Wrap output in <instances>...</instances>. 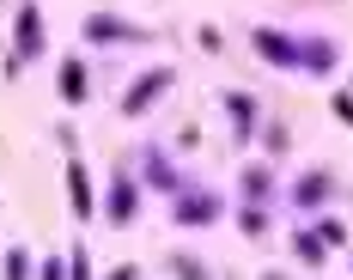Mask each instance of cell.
Returning <instances> with one entry per match:
<instances>
[{
  "instance_id": "obj_8",
  "label": "cell",
  "mask_w": 353,
  "mask_h": 280,
  "mask_svg": "<svg viewBox=\"0 0 353 280\" xmlns=\"http://www.w3.org/2000/svg\"><path fill=\"white\" fill-rule=\"evenodd\" d=\"M12 43H19V61H37V55H43V12H37L31 0L19 6V31H12Z\"/></svg>"
},
{
  "instance_id": "obj_9",
  "label": "cell",
  "mask_w": 353,
  "mask_h": 280,
  "mask_svg": "<svg viewBox=\"0 0 353 280\" xmlns=\"http://www.w3.org/2000/svg\"><path fill=\"white\" fill-rule=\"evenodd\" d=\"M141 177L152 183V189H159V195H176V189H183V177H176V165L165 159V152H159V146H146V152H141Z\"/></svg>"
},
{
  "instance_id": "obj_19",
  "label": "cell",
  "mask_w": 353,
  "mask_h": 280,
  "mask_svg": "<svg viewBox=\"0 0 353 280\" xmlns=\"http://www.w3.org/2000/svg\"><path fill=\"white\" fill-rule=\"evenodd\" d=\"M37 280H68V262H61V256H43V268H37Z\"/></svg>"
},
{
  "instance_id": "obj_11",
  "label": "cell",
  "mask_w": 353,
  "mask_h": 280,
  "mask_svg": "<svg viewBox=\"0 0 353 280\" xmlns=\"http://www.w3.org/2000/svg\"><path fill=\"white\" fill-rule=\"evenodd\" d=\"M238 189H244L250 208H262V201L274 195V177H268V165H244V171H238Z\"/></svg>"
},
{
  "instance_id": "obj_13",
  "label": "cell",
  "mask_w": 353,
  "mask_h": 280,
  "mask_svg": "<svg viewBox=\"0 0 353 280\" xmlns=\"http://www.w3.org/2000/svg\"><path fill=\"white\" fill-rule=\"evenodd\" d=\"M305 68H311V73L335 68V43H329V37H305Z\"/></svg>"
},
{
  "instance_id": "obj_3",
  "label": "cell",
  "mask_w": 353,
  "mask_h": 280,
  "mask_svg": "<svg viewBox=\"0 0 353 280\" xmlns=\"http://www.w3.org/2000/svg\"><path fill=\"white\" fill-rule=\"evenodd\" d=\"M165 86H176V68H152V73H141V79L128 86V98H122V116H146V110L165 98Z\"/></svg>"
},
{
  "instance_id": "obj_17",
  "label": "cell",
  "mask_w": 353,
  "mask_h": 280,
  "mask_svg": "<svg viewBox=\"0 0 353 280\" xmlns=\"http://www.w3.org/2000/svg\"><path fill=\"white\" fill-rule=\"evenodd\" d=\"M171 268H176V274H183V280H208V268H201V262H189L183 250H176V256H171Z\"/></svg>"
},
{
  "instance_id": "obj_6",
  "label": "cell",
  "mask_w": 353,
  "mask_h": 280,
  "mask_svg": "<svg viewBox=\"0 0 353 280\" xmlns=\"http://www.w3.org/2000/svg\"><path fill=\"white\" fill-rule=\"evenodd\" d=\"M104 213H110V226H128V219L141 213V183H134V177H116L110 195H104Z\"/></svg>"
},
{
  "instance_id": "obj_12",
  "label": "cell",
  "mask_w": 353,
  "mask_h": 280,
  "mask_svg": "<svg viewBox=\"0 0 353 280\" xmlns=\"http://www.w3.org/2000/svg\"><path fill=\"white\" fill-rule=\"evenodd\" d=\"M225 116H232L238 140H250V128H256V98L250 92H225Z\"/></svg>"
},
{
  "instance_id": "obj_1",
  "label": "cell",
  "mask_w": 353,
  "mask_h": 280,
  "mask_svg": "<svg viewBox=\"0 0 353 280\" xmlns=\"http://www.w3.org/2000/svg\"><path fill=\"white\" fill-rule=\"evenodd\" d=\"M219 213H225V201H219L213 189H189V183H183L171 195V219L176 226H213Z\"/></svg>"
},
{
  "instance_id": "obj_16",
  "label": "cell",
  "mask_w": 353,
  "mask_h": 280,
  "mask_svg": "<svg viewBox=\"0 0 353 280\" xmlns=\"http://www.w3.org/2000/svg\"><path fill=\"white\" fill-rule=\"evenodd\" d=\"M341 238H347V232H341L335 219H323V226H317V244H323V250H341Z\"/></svg>"
},
{
  "instance_id": "obj_7",
  "label": "cell",
  "mask_w": 353,
  "mask_h": 280,
  "mask_svg": "<svg viewBox=\"0 0 353 280\" xmlns=\"http://www.w3.org/2000/svg\"><path fill=\"white\" fill-rule=\"evenodd\" d=\"M286 195H292V208H299V213H317L323 201L335 195V183H329V171H305L292 189H286Z\"/></svg>"
},
{
  "instance_id": "obj_10",
  "label": "cell",
  "mask_w": 353,
  "mask_h": 280,
  "mask_svg": "<svg viewBox=\"0 0 353 280\" xmlns=\"http://www.w3.org/2000/svg\"><path fill=\"white\" fill-rule=\"evenodd\" d=\"M85 98H92L85 61H79V55H68V61H61V104H85Z\"/></svg>"
},
{
  "instance_id": "obj_21",
  "label": "cell",
  "mask_w": 353,
  "mask_h": 280,
  "mask_svg": "<svg viewBox=\"0 0 353 280\" xmlns=\"http://www.w3.org/2000/svg\"><path fill=\"white\" fill-rule=\"evenodd\" d=\"M262 280H286V274H262Z\"/></svg>"
},
{
  "instance_id": "obj_18",
  "label": "cell",
  "mask_w": 353,
  "mask_h": 280,
  "mask_svg": "<svg viewBox=\"0 0 353 280\" xmlns=\"http://www.w3.org/2000/svg\"><path fill=\"white\" fill-rule=\"evenodd\" d=\"M238 226H244L250 238H262V232H268V219H262V208H244V213H238Z\"/></svg>"
},
{
  "instance_id": "obj_2",
  "label": "cell",
  "mask_w": 353,
  "mask_h": 280,
  "mask_svg": "<svg viewBox=\"0 0 353 280\" xmlns=\"http://www.w3.org/2000/svg\"><path fill=\"white\" fill-rule=\"evenodd\" d=\"M250 49L268 61V68H305V37H286V31H250Z\"/></svg>"
},
{
  "instance_id": "obj_5",
  "label": "cell",
  "mask_w": 353,
  "mask_h": 280,
  "mask_svg": "<svg viewBox=\"0 0 353 280\" xmlns=\"http://www.w3.org/2000/svg\"><path fill=\"white\" fill-rule=\"evenodd\" d=\"M68 201H73V219H92V213H98V195H92V171L79 165V152H68Z\"/></svg>"
},
{
  "instance_id": "obj_20",
  "label": "cell",
  "mask_w": 353,
  "mask_h": 280,
  "mask_svg": "<svg viewBox=\"0 0 353 280\" xmlns=\"http://www.w3.org/2000/svg\"><path fill=\"white\" fill-rule=\"evenodd\" d=\"M68 280H92V262H85V250H73V256H68Z\"/></svg>"
},
{
  "instance_id": "obj_14",
  "label": "cell",
  "mask_w": 353,
  "mask_h": 280,
  "mask_svg": "<svg viewBox=\"0 0 353 280\" xmlns=\"http://www.w3.org/2000/svg\"><path fill=\"white\" fill-rule=\"evenodd\" d=\"M292 250H299V262H311V268L323 262V244H317V232H292Z\"/></svg>"
},
{
  "instance_id": "obj_15",
  "label": "cell",
  "mask_w": 353,
  "mask_h": 280,
  "mask_svg": "<svg viewBox=\"0 0 353 280\" xmlns=\"http://www.w3.org/2000/svg\"><path fill=\"white\" fill-rule=\"evenodd\" d=\"M6 280H31V256H25L19 244L6 250Z\"/></svg>"
},
{
  "instance_id": "obj_4",
  "label": "cell",
  "mask_w": 353,
  "mask_h": 280,
  "mask_svg": "<svg viewBox=\"0 0 353 280\" xmlns=\"http://www.w3.org/2000/svg\"><path fill=\"white\" fill-rule=\"evenodd\" d=\"M79 31H85V43H146L141 25H128V19H116V12H92Z\"/></svg>"
}]
</instances>
